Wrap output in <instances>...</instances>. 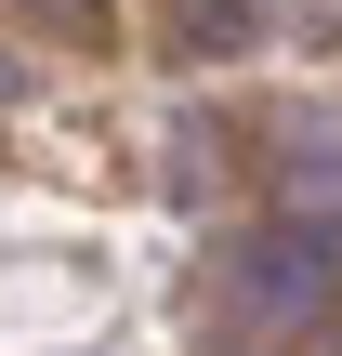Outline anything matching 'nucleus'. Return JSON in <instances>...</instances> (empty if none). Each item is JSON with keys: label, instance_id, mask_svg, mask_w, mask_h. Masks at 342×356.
Masks as SVG:
<instances>
[{"label": "nucleus", "instance_id": "nucleus-1", "mask_svg": "<svg viewBox=\"0 0 342 356\" xmlns=\"http://www.w3.org/2000/svg\"><path fill=\"white\" fill-rule=\"evenodd\" d=\"M250 291H264V304H316V291H330V238H264Z\"/></svg>", "mask_w": 342, "mask_h": 356}]
</instances>
